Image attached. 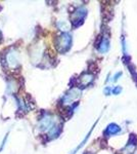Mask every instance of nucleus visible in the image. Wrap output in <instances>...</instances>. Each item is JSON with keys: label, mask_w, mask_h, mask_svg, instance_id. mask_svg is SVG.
I'll return each mask as SVG.
<instances>
[{"label": "nucleus", "mask_w": 137, "mask_h": 154, "mask_svg": "<svg viewBox=\"0 0 137 154\" xmlns=\"http://www.w3.org/2000/svg\"><path fill=\"white\" fill-rule=\"evenodd\" d=\"M5 62L8 68L16 69L19 65V57L17 51L14 49H10L5 56Z\"/></svg>", "instance_id": "obj_1"}, {"label": "nucleus", "mask_w": 137, "mask_h": 154, "mask_svg": "<svg viewBox=\"0 0 137 154\" xmlns=\"http://www.w3.org/2000/svg\"><path fill=\"white\" fill-rule=\"evenodd\" d=\"M0 38H1V33H0Z\"/></svg>", "instance_id": "obj_2"}]
</instances>
